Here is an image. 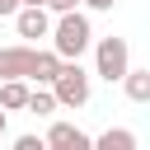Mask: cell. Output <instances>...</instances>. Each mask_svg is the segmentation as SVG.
Listing matches in <instances>:
<instances>
[{"label":"cell","mask_w":150,"mask_h":150,"mask_svg":"<svg viewBox=\"0 0 150 150\" xmlns=\"http://www.w3.org/2000/svg\"><path fill=\"white\" fill-rule=\"evenodd\" d=\"M89 19L84 14H75V9H66L61 14V23H56V33H52V52L61 56V61H80V52L89 47Z\"/></svg>","instance_id":"1"},{"label":"cell","mask_w":150,"mask_h":150,"mask_svg":"<svg viewBox=\"0 0 150 150\" xmlns=\"http://www.w3.org/2000/svg\"><path fill=\"white\" fill-rule=\"evenodd\" d=\"M52 94H56V108H84L89 103V75L80 70V61H61V70L52 75Z\"/></svg>","instance_id":"2"},{"label":"cell","mask_w":150,"mask_h":150,"mask_svg":"<svg viewBox=\"0 0 150 150\" xmlns=\"http://www.w3.org/2000/svg\"><path fill=\"white\" fill-rule=\"evenodd\" d=\"M122 70H127V42L122 38H103L98 42V75L112 84V80H122Z\"/></svg>","instance_id":"3"},{"label":"cell","mask_w":150,"mask_h":150,"mask_svg":"<svg viewBox=\"0 0 150 150\" xmlns=\"http://www.w3.org/2000/svg\"><path fill=\"white\" fill-rule=\"evenodd\" d=\"M33 56H38L33 47H5L0 52V80H9V75L14 80H28L33 75Z\"/></svg>","instance_id":"4"},{"label":"cell","mask_w":150,"mask_h":150,"mask_svg":"<svg viewBox=\"0 0 150 150\" xmlns=\"http://www.w3.org/2000/svg\"><path fill=\"white\" fill-rule=\"evenodd\" d=\"M14 23H19V38H47V33H52V19H47L42 5H23V9H14Z\"/></svg>","instance_id":"5"},{"label":"cell","mask_w":150,"mask_h":150,"mask_svg":"<svg viewBox=\"0 0 150 150\" xmlns=\"http://www.w3.org/2000/svg\"><path fill=\"white\" fill-rule=\"evenodd\" d=\"M42 145H52V150H84L89 145V136L80 131V127H70V122H56L52 131H47V141Z\"/></svg>","instance_id":"6"},{"label":"cell","mask_w":150,"mask_h":150,"mask_svg":"<svg viewBox=\"0 0 150 150\" xmlns=\"http://www.w3.org/2000/svg\"><path fill=\"white\" fill-rule=\"evenodd\" d=\"M122 84H127V98L131 103H150V70H122Z\"/></svg>","instance_id":"7"},{"label":"cell","mask_w":150,"mask_h":150,"mask_svg":"<svg viewBox=\"0 0 150 150\" xmlns=\"http://www.w3.org/2000/svg\"><path fill=\"white\" fill-rule=\"evenodd\" d=\"M56 70H61V56H56V52H38V56H33V75H28V80H33V84H52V75H56Z\"/></svg>","instance_id":"8"},{"label":"cell","mask_w":150,"mask_h":150,"mask_svg":"<svg viewBox=\"0 0 150 150\" xmlns=\"http://www.w3.org/2000/svg\"><path fill=\"white\" fill-rule=\"evenodd\" d=\"M23 98H28V84L9 75V80L0 84V108H5V112H14V108H23Z\"/></svg>","instance_id":"9"},{"label":"cell","mask_w":150,"mask_h":150,"mask_svg":"<svg viewBox=\"0 0 150 150\" xmlns=\"http://www.w3.org/2000/svg\"><path fill=\"white\" fill-rule=\"evenodd\" d=\"M23 108H28V112H38V117H47V112H56V94H52L47 84H38V89H28Z\"/></svg>","instance_id":"10"},{"label":"cell","mask_w":150,"mask_h":150,"mask_svg":"<svg viewBox=\"0 0 150 150\" xmlns=\"http://www.w3.org/2000/svg\"><path fill=\"white\" fill-rule=\"evenodd\" d=\"M94 145H98V150H136V136H131V131H103Z\"/></svg>","instance_id":"11"},{"label":"cell","mask_w":150,"mask_h":150,"mask_svg":"<svg viewBox=\"0 0 150 150\" xmlns=\"http://www.w3.org/2000/svg\"><path fill=\"white\" fill-rule=\"evenodd\" d=\"M14 150H42V141H38V136H19V141H14Z\"/></svg>","instance_id":"12"},{"label":"cell","mask_w":150,"mask_h":150,"mask_svg":"<svg viewBox=\"0 0 150 150\" xmlns=\"http://www.w3.org/2000/svg\"><path fill=\"white\" fill-rule=\"evenodd\" d=\"M47 5H52V9H56V14H66V9H75V5H80V0H47Z\"/></svg>","instance_id":"13"},{"label":"cell","mask_w":150,"mask_h":150,"mask_svg":"<svg viewBox=\"0 0 150 150\" xmlns=\"http://www.w3.org/2000/svg\"><path fill=\"white\" fill-rule=\"evenodd\" d=\"M84 5H89V9H112L117 0H84Z\"/></svg>","instance_id":"14"},{"label":"cell","mask_w":150,"mask_h":150,"mask_svg":"<svg viewBox=\"0 0 150 150\" xmlns=\"http://www.w3.org/2000/svg\"><path fill=\"white\" fill-rule=\"evenodd\" d=\"M19 9V0H0V14H14Z\"/></svg>","instance_id":"15"},{"label":"cell","mask_w":150,"mask_h":150,"mask_svg":"<svg viewBox=\"0 0 150 150\" xmlns=\"http://www.w3.org/2000/svg\"><path fill=\"white\" fill-rule=\"evenodd\" d=\"M19 5H47V0H19Z\"/></svg>","instance_id":"16"},{"label":"cell","mask_w":150,"mask_h":150,"mask_svg":"<svg viewBox=\"0 0 150 150\" xmlns=\"http://www.w3.org/2000/svg\"><path fill=\"white\" fill-rule=\"evenodd\" d=\"M0 136H5V108H0Z\"/></svg>","instance_id":"17"}]
</instances>
